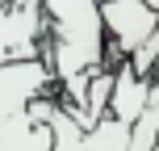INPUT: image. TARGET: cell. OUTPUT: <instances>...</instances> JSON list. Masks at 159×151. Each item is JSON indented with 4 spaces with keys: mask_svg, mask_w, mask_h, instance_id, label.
<instances>
[{
    "mask_svg": "<svg viewBox=\"0 0 159 151\" xmlns=\"http://www.w3.org/2000/svg\"><path fill=\"white\" fill-rule=\"evenodd\" d=\"M101 21H105L109 59L130 63V59L143 50V42L151 38V30L159 21V8H151L147 0H101Z\"/></svg>",
    "mask_w": 159,
    "mask_h": 151,
    "instance_id": "5b68a950",
    "label": "cell"
},
{
    "mask_svg": "<svg viewBox=\"0 0 159 151\" xmlns=\"http://www.w3.org/2000/svg\"><path fill=\"white\" fill-rule=\"evenodd\" d=\"M50 59V21L42 0H13L0 8V72Z\"/></svg>",
    "mask_w": 159,
    "mask_h": 151,
    "instance_id": "3957f363",
    "label": "cell"
},
{
    "mask_svg": "<svg viewBox=\"0 0 159 151\" xmlns=\"http://www.w3.org/2000/svg\"><path fill=\"white\" fill-rule=\"evenodd\" d=\"M4 4H13V0H0V8H4Z\"/></svg>",
    "mask_w": 159,
    "mask_h": 151,
    "instance_id": "ba28073f",
    "label": "cell"
},
{
    "mask_svg": "<svg viewBox=\"0 0 159 151\" xmlns=\"http://www.w3.org/2000/svg\"><path fill=\"white\" fill-rule=\"evenodd\" d=\"M59 76L50 59L17 63L0 72V151H55V134L34 118V105L55 97Z\"/></svg>",
    "mask_w": 159,
    "mask_h": 151,
    "instance_id": "7a4b0ae2",
    "label": "cell"
},
{
    "mask_svg": "<svg viewBox=\"0 0 159 151\" xmlns=\"http://www.w3.org/2000/svg\"><path fill=\"white\" fill-rule=\"evenodd\" d=\"M113 97H109V118H117V122H138V113H143V105H147V97H151V84L155 80H147V76H138L130 63H121V67H113Z\"/></svg>",
    "mask_w": 159,
    "mask_h": 151,
    "instance_id": "8992f818",
    "label": "cell"
},
{
    "mask_svg": "<svg viewBox=\"0 0 159 151\" xmlns=\"http://www.w3.org/2000/svg\"><path fill=\"white\" fill-rule=\"evenodd\" d=\"M34 118L46 122L50 134H55V151H130V130L134 122H117L105 113L96 122V130H80L75 118L67 113V105L59 97H46V101L34 105Z\"/></svg>",
    "mask_w": 159,
    "mask_h": 151,
    "instance_id": "277c9868",
    "label": "cell"
},
{
    "mask_svg": "<svg viewBox=\"0 0 159 151\" xmlns=\"http://www.w3.org/2000/svg\"><path fill=\"white\" fill-rule=\"evenodd\" d=\"M147 4H151V8H159V0H147Z\"/></svg>",
    "mask_w": 159,
    "mask_h": 151,
    "instance_id": "52a82bcc",
    "label": "cell"
},
{
    "mask_svg": "<svg viewBox=\"0 0 159 151\" xmlns=\"http://www.w3.org/2000/svg\"><path fill=\"white\" fill-rule=\"evenodd\" d=\"M50 21V67L59 76L67 109H84L88 84L109 63V42H105L101 0H42Z\"/></svg>",
    "mask_w": 159,
    "mask_h": 151,
    "instance_id": "6da1fadb",
    "label": "cell"
}]
</instances>
